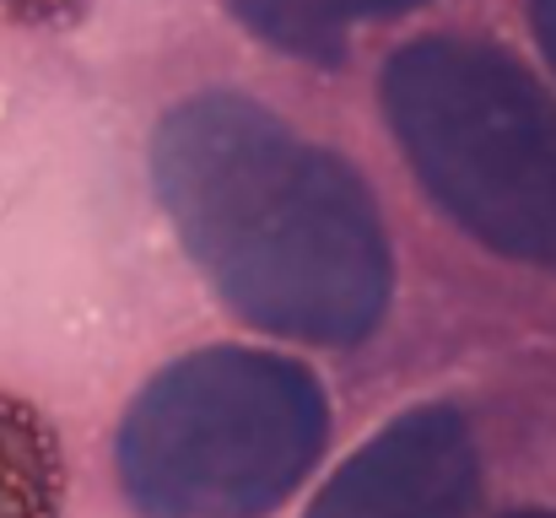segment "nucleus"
Instances as JSON below:
<instances>
[{
  "instance_id": "nucleus-5",
  "label": "nucleus",
  "mask_w": 556,
  "mask_h": 518,
  "mask_svg": "<svg viewBox=\"0 0 556 518\" xmlns=\"http://www.w3.org/2000/svg\"><path fill=\"white\" fill-rule=\"evenodd\" d=\"M416 5L427 0H227V11L249 33H260L270 49L314 60V65L346 60V38L357 22H389Z\"/></svg>"
},
{
  "instance_id": "nucleus-4",
  "label": "nucleus",
  "mask_w": 556,
  "mask_h": 518,
  "mask_svg": "<svg viewBox=\"0 0 556 518\" xmlns=\"http://www.w3.org/2000/svg\"><path fill=\"white\" fill-rule=\"evenodd\" d=\"M481 448L454 405H410L319 487L303 518H470Z\"/></svg>"
},
{
  "instance_id": "nucleus-8",
  "label": "nucleus",
  "mask_w": 556,
  "mask_h": 518,
  "mask_svg": "<svg viewBox=\"0 0 556 518\" xmlns=\"http://www.w3.org/2000/svg\"><path fill=\"white\" fill-rule=\"evenodd\" d=\"M530 22H535V38L556 71V0H530Z\"/></svg>"
},
{
  "instance_id": "nucleus-3",
  "label": "nucleus",
  "mask_w": 556,
  "mask_h": 518,
  "mask_svg": "<svg viewBox=\"0 0 556 518\" xmlns=\"http://www.w3.org/2000/svg\"><path fill=\"white\" fill-rule=\"evenodd\" d=\"M378 103L459 232L556 270V103L514 49L486 33H421L383 60Z\"/></svg>"
},
{
  "instance_id": "nucleus-7",
  "label": "nucleus",
  "mask_w": 556,
  "mask_h": 518,
  "mask_svg": "<svg viewBox=\"0 0 556 518\" xmlns=\"http://www.w3.org/2000/svg\"><path fill=\"white\" fill-rule=\"evenodd\" d=\"M87 11H92V0H0V16L11 27H33V33L76 27Z\"/></svg>"
},
{
  "instance_id": "nucleus-1",
  "label": "nucleus",
  "mask_w": 556,
  "mask_h": 518,
  "mask_svg": "<svg viewBox=\"0 0 556 518\" xmlns=\"http://www.w3.org/2000/svg\"><path fill=\"white\" fill-rule=\"evenodd\" d=\"M152 189L211 292L298 345H363L389 314L394 254L368 178L276 109L211 87L152 130Z\"/></svg>"
},
{
  "instance_id": "nucleus-9",
  "label": "nucleus",
  "mask_w": 556,
  "mask_h": 518,
  "mask_svg": "<svg viewBox=\"0 0 556 518\" xmlns=\"http://www.w3.org/2000/svg\"><path fill=\"white\" fill-rule=\"evenodd\" d=\"M508 518H556L552 508H525V514H508Z\"/></svg>"
},
{
  "instance_id": "nucleus-6",
  "label": "nucleus",
  "mask_w": 556,
  "mask_h": 518,
  "mask_svg": "<svg viewBox=\"0 0 556 518\" xmlns=\"http://www.w3.org/2000/svg\"><path fill=\"white\" fill-rule=\"evenodd\" d=\"M65 514V443L54 421L0 389V518Z\"/></svg>"
},
{
  "instance_id": "nucleus-2",
  "label": "nucleus",
  "mask_w": 556,
  "mask_h": 518,
  "mask_svg": "<svg viewBox=\"0 0 556 518\" xmlns=\"http://www.w3.org/2000/svg\"><path fill=\"white\" fill-rule=\"evenodd\" d=\"M330 443L314 367L260 345H205L147 378L114 432L119 492L141 518H265Z\"/></svg>"
}]
</instances>
